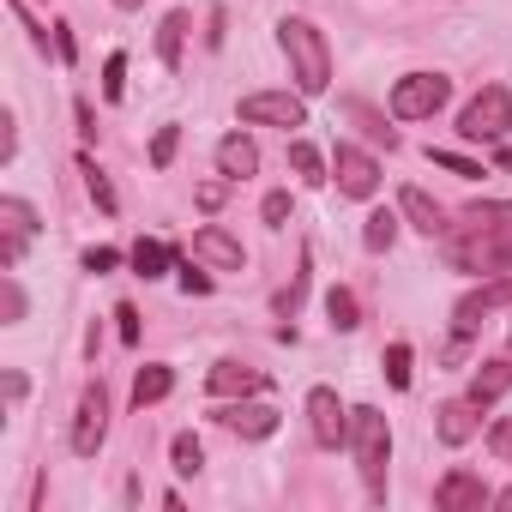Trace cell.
Segmentation results:
<instances>
[{"mask_svg": "<svg viewBox=\"0 0 512 512\" xmlns=\"http://www.w3.org/2000/svg\"><path fill=\"white\" fill-rule=\"evenodd\" d=\"M446 253L458 272H512V199H482L446 223Z\"/></svg>", "mask_w": 512, "mask_h": 512, "instance_id": "obj_1", "label": "cell"}, {"mask_svg": "<svg viewBox=\"0 0 512 512\" xmlns=\"http://www.w3.org/2000/svg\"><path fill=\"white\" fill-rule=\"evenodd\" d=\"M278 49H284L302 97H320L332 85V49H326V31L314 19H278Z\"/></svg>", "mask_w": 512, "mask_h": 512, "instance_id": "obj_2", "label": "cell"}, {"mask_svg": "<svg viewBox=\"0 0 512 512\" xmlns=\"http://www.w3.org/2000/svg\"><path fill=\"white\" fill-rule=\"evenodd\" d=\"M350 452H356V470L368 482L374 500H386V464H392V428L374 404H356L350 410Z\"/></svg>", "mask_w": 512, "mask_h": 512, "instance_id": "obj_3", "label": "cell"}, {"mask_svg": "<svg viewBox=\"0 0 512 512\" xmlns=\"http://www.w3.org/2000/svg\"><path fill=\"white\" fill-rule=\"evenodd\" d=\"M512 127V91L506 85H482L464 109H458V139L464 145H494Z\"/></svg>", "mask_w": 512, "mask_h": 512, "instance_id": "obj_4", "label": "cell"}, {"mask_svg": "<svg viewBox=\"0 0 512 512\" xmlns=\"http://www.w3.org/2000/svg\"><path fill=\"white\" fill-rule=\"evenodd\" d=\"M452 103V79L446 73H404L392 85V121H434Z\"/></svg>", "mask_w": 512, "mask_h": 512, "instance_id": "obj_5", "label": "cell"}, {"mask_svg": "<svg viewBox=\"0 0 512 512\" xmlns=\"http://www.w3.org/2000/svg\"><path fill=\"white\" fill-rule=\"evenodd\" d=\"M241 127H308V103H302V91H247L241 97Z\"/></svg>", "mask_w": 512, "mask_h": 512, "instance_id": "obj_6", "label": "cell"}, {"mask_svg": "<svg viewBox=\"0 0 512 512\" xmlns=\"http://www.w3.org/2000/svg\"><path fill=\"white\" fill-rule=\"evenodd\" d=\"M211 422L229 428V434H241V440H272L278 434V410L266 398H223L211 410Z\"/></svg>", "mask_w": 512, "mask_h": 512, "instance_id": "obj_7", "label": "cell"}, {"mask_svg": "<svg viewBox=\"0 0 512 512\" xmlns=\"http://www.w3.org/2000/svg\"><path fill=\"white\" fill-rule=\"evenodd\" d=\"M103 434H109V392H103V380H91L79 392V410H73V452L79 458H97L103 452Z\"/></svg>", "mask_w": 512, "mask_h": 512, "instance_id": "obj_8", "label": "cell"}, {"mask_svg": "<svg viewBox=\"0 0 512 512\" xmlns=\"http://www.w3.org/2000/svg\"><path fill=\"white\" fill-rule=\"evenodd\" d=\"M332 175H338V193H344V199H374V193H380V163H374L362 145H350V139H338Z\"/></svg>", "mask_w": 512, "mask_h": 512, "instance_id": "obj_9", "label": "cell"}, {"mask_svg": "<svg viewBox=\"0 0 512 512\" xmlns=\"http://www.w3.org/2000/svg\"><path fill=\"white\" fill-rule=\"evenodd\" d=\"M0 229H7V235H0V272H13V266L25 260V241H31L43 223H37V211H31L25 199L7 193V199H0Z\"/></svg>", "mask_w": 512, "mask_h": 512, "instance_id": "obj_10", "label": "cell"}, {"mask_svg": "<svg viewBox=\"0 0 512 512\" xmlns=\"http://www.w3.org/2000/svg\"><path fill=\"white\" fill-rule=\"evenodd\" d=\"M308 428H314L320 446H350V410L338 404L332 386H314L308 392Z\"/></svg>", "mask_w": 512, "mask_h": 512, "instance_id": "obj_11", "label": "cell"}, {"mask_svg": "<svg viewBox=\"0 0 512 512\" xmlns=\"http://www.w3.org/2000/svg\"><path fill=\"white\" fill-rule=\"evenodd\" d=\"M434 506H440V512H482V506H494V494L482 488L476 470H446V476L434 482Z\"/></svg>", "mask_w": 512, "mask_h": 512, "instance_id": "obj_12", "label": "cell"}, {"mask_svg": "<svg viewBox=\"0 0 512 512\" xmlns=\"http://www.w3.org/2000/svg\"><path fill=\"white\" fill-rule=\"evenodd\" d=\"M500 308H512V278H494V284L470 290V296L452 308V332H458V338H470V332L482 326V314H500Z\"/></svg>", "mask_w": 512, "mask_h": 512, "instance_id": "obj_13", "label": "cell"}, {"mask_svg": "<svg viewBox=\"0 0 512 512\" xmlns=\"http://www.w3.org/2000/svg\"><path fill=\"white\" fill-rule=\"evenodd\" d=\"M193 260H199V266H211V272H241V266H247V247H241L229 229L205 223V229L193 235Z\"/></svg>", "mask_w": 512, "mask_h": 512, "instance_id": "obj_14", "label": "cell"}, {"mask_svg": "<svg viewBox=\"0 0 512 512\" xmlns=\"http://www.w3.org/2000/svg\"><path fill=\"white\" fill-rule=\"evenodd\" d=\"M205 386H211V398H253V392H266V374L247 362H217L205 374Z\"/></svg>", "mask_w": 512, "mask_h": 512, "instance_id": "obj_15", "label": "cell"}, {"mask_svg": "<svg viewBox=\"0 0 512 512\" xmlns=\"http://www.w3.org/2000/svg\"><path fill=\"white\" fill-rule=\"evenodd\" d=\"M398 211H404V223H410L416 235H428V241H440V235H446V211H440L422 187H404V193H398Z\"/></svg>", "mask_w": 512, "mask_h": 512, "instance_id": "obj_16", "label": "cell"}, {"mask_svg": "<svg viewBox=\"0 0 512 512\" xmlns=\"http://www.w3.org/2000/svg\"><path fill=\"white\" fill-rule=\"evenodd\" d=\"M506 392H512V362L494 356V362H482V368L470 374V392H464V398H470L476 410H488V404H500Z\"/></svg>", "mask_w": 512, "mask_h": 512, "instance_id": "obj_17", "label": "cell"}, {"mask_svg": "<svg viewBox=\"0 0 512 512\" xmlns=\"http://www.w3.org/2000/svg\"><path fill=\"white\" fill-rule=\"evenodd\" d=\"M253 169H260V145H253L247 133H229V139H217V175H229V181H247Z\"/></svg>", "mask_w": 512, "mask_h": 512, "instance_id": "obj_18", "label": "cell"}, {"mask_svg": "<svg viewBox=\"0 0 512 512\" xmlns=\"http://www.w3.org/2000/svg\"><path fill=\"white\" fill-rule=\"evenodd\" d=\"M175 392V368L169 362H145L139 374H133V410H151V404H163Z\"/></svg>", "mask_w": 512, "mask_h": 512, "instance_id": "obj_19", "label": "cell"}, {"mask_svg": "<svg viewBox=\"0 0 512 512\" xmlns=\"http://www.w3.org/2000/svg\"><path fill=\"white\" fill-rule=\"evenodd\" d=\"M187 31H193V19L175 7V13H163V25H157V61L175 73L181 67V49H187Z\"/></svg>", "mask_w": 512, "mask_h": 512, "instance_id": "obj_20", "label": "cell"}, {"mask_svg": "<svg viewBox=\"0 0 512 512\" xmlns=\"http://www.w3.org/2000/svg\"><path fill=\"white\" fill-rule=\"evenodd\" d=\"M470 434H476V404H470V398L440 404V440H446V446H464Z\"/></svg>", "mask_w": 512, "mask_h": 512, "instance_id": "obj_21", "label": "cell"}, {"mask_svg": "<svg viewBox=\"0 0 512 512\" xmlns=\"http://www.w3.org/2000/svg\"><path fill=\"white\" fill-rule=\"evenodd\" d=\"M127 260H133V272H139L145 284H157V278L175 266V253H169L163 241H133V253H127Z\"/></svg>", "mask_w": 512, "mask_h": 512, "instance_id": "obj_22", "label": "cell"}, {"mask_svg": "<svg viewBox=\"0 0 512 512\" xmlns=\"http://www.w3.org/2000/svg\"><path fill=\"white\" fill-rule=\"evenodd\" d=\"M290 169H296V181H302V187H326V181H332V175H326V157H320L308 139H296V145H290Z\"/></svg>", "mask_w": 512, "mask_h": 512, "instance_id": "obj_23", "label": "cell"}, {"mask_svg": "<svg viewBox=\"0 0 512 512\" xmlns=\"http://www.w3.org/2000/svg\"><path fill=\"white\" fill-rule=\"evenodd\" d=\"M398 229H404V211L392 217V211H368V223H362V247L368 253H386L392 241H398Z\"/></svg>", "mask_w": 512, "mask_h": 512, "instance_id": "obj_24", "label": "cell"}, {"mask_svg": "<svg viewBox=\"0 0 512 512\" xmlns=\"http://www.w3.org/2000/svg\"><path fill=\"white\" fill-rule=\"evenodd\" d=\"M326 320H332V332H356L362 326V308H356V296L338 284V290H326Z\"/></svg>", "mask_w": 512, "mask_h": 512, "instance_id": "obj_25", "label": "cell"}, {"mask_svg": "<svg viewBox=\"0 0 512 512\" xmlns=\"http://www.w3.org/2000/svg\"><path fill=\"white\" fill-rule=\"evenodd\" d=\"M79 175H85V193L97 199V211H109V217H115V211H121V199H115V187H109V175H103V169H97L91 157H79Z\"/></svg>", "mask_w": 512, "mask_h": 512, "instance_id": "obj_26", "label": "cell"}, {"mask_svg": "<svg viewBox=\"0 0 512 512\" xmlns=\"http://www.w3.org/2000/svg\"><path fill=\"white\" fill-rule=\"evenodd\" d=\"M169 458H175V476H199V470H205V446H199L193 434H175V440H169Z\"/></svg>", "mask_w": 512, "mask_h": 512, "instance_id": "obj_27", "label": "cell"}, {"mask_svg": "<svg viewBox=\"0 0 512 512\" xmlns=\"http://www.w3.org/2000/svg\"><path fill=\"white\" fill-rule=\"evenodd\" d=\"M380 368H386V380H392L398 392H410V368H416V356H410V344H386V356H380Z\"/></svg>", "mask_w": 512, "mask_h": 512, "instance_id": "obj_28", "label": "cell"}, {"mask_svg": "<svg viewBox=\"0 0 512 512\" xmlns=\"http://www.w3.org/2000/svg\"><path fill=\"white\" fill-rule=\"evenodd\" d=\"M308 266H314V260L302 253V272H296V278H290V290H278V302H272L284 320H296V308H302V296H308Z\"/></svg>", "mask_w": 512, "mask_h": 512, "instance_id": "obj_29", "label": "cell"}, {"mask_svg": "<svg viewBox=\"0 0 512 512\" xmlns=\"http://www.w3.org/2000/svg\"><path fill=\"white\" fill-rule=\"evenodd\" d=\"M103 97H109V103H121V97H127V55H121V49L103 61Z\"/></svg>", "mask_w": 512, "mask_h": 512, "instance_id": "obj_30", "label": "cell"}, {"mask_svg": "<svg viewBox=\"0 0 512 512\" xmlns=\"http://www.w3.org/2000/svg\"><path fill=\"white\" fill-rule=\"evenodd\" d=\"M175 151H181V127L169 121V127H157V139H151V169H169Z\"/></svg>", "mask_w": 512, "mask_h": 512, "instance_id": "obj_31", "label": "cell"}, {"mask_svg": "<svg viewBox=\"0 0 512 512\" xmlns=\"http://www.w3.org/2000/svg\"><path fill=\"white\" fill-rule=\"evenodd\" d=\"M0 314H7V326H19V320H25V290H19V278H13V272L0 278Z\"/></svg>", "mask_w": 512, "mask_h": 512, "instance_id": "obj_32", "label": "cell"}, {"mask_svg": "<svg viewBox=\"0 0 512 512\" xmlns=\"http://www.w3.org/2000/svg\"><path fill=\"white\" fill-rule=\"evenodd\" d=\"M175 272H181V290H187V296H205V290H211V266H199V260H175Z\"/></svg>", "mask_w": 512, "mask_h": 512, "instance_id": "obj_33", "label": "cell"}, {"mask_svg": "<svg viewBox=\"0 0 512 512\" xmlns=\"http://www.w3.org/2000/svg\"><path fill=\"white\" fill-rule=\"evenodd\" d=\"M428 157H434V169H446V175H464V181L482 175V163H470V157H458V151H428Z\"/></svg>", "mask_w": 512, "mask_h": 512, "instance_id": "obj_34", "label": "cell"}, {"mask_svg": "<svg viewBox=\"0 0 512 512\" xmlns=\"http://www.w3.org/2000/svg\"><path fill=\"white\" fill-rule=\"evenodd\" d=\"M290 211H296V205H290V193H284V187H278V193H266V199H260V217H266V223H272V229H284V223H290Z\"/></svg>", "mask_w": 512, "mask_h": 512, "instance_id": "obj_35", "label": "cell"}, {"mask_svg": "<svg viewBox=\"0 0 512 512\" xmlns=\"http://www.w3.org/2000/svg\"><path fill=\"white\" fill-rule=\"evenodd\" d=\"M229 187H235L229 175H217V181H199V193H193V199H199V211H217V205L229 199Z\"/></svg>", "mask_w": 512, "mask_h": 512, "instance_id": "obj_36", "label": "cell"}, {"mask_svg": "<svg viewBox=\"0 0 512 512\" xmlns=\"http://www.w3.org/2000/svg\"><path fill=\"white\" fill-rule=\"evenodd\" d=\"M488 452H494V458H506V464H512V416H500V422H494V428H488Z\"/></svg>", "mask_w": 512, "mask_h": 512, "instance_id": "obj_37", "label": "cell"}, {"mask_svg": "<svg viewBox=\"0 0 512 512\" xmlns=\"http://www.w3.org/2000/svg\"><path fill=\"white\" fill-rule=\"evenodd\" d=\"M115 266H121V253H115V247H91V253H85V272H97V278L115 272Z\"/></svg>", "mask_w": 512, "mask_h": 512, "instance_id": "obj_38", "label": "cell"}, {"mask_svg": "<svg viewBox=\"0 0 512 512\" xmlns=\"http://www.w3.org/2000/svg\"><path fill=\"white\" fill-rule=\"evenodd\" d=\"M115 320H121V344H139V308H133V302H121V308H115Z\"/></svg>", "mask_w": 512, "mask_h": 512, "instance_id": "obj_39", "label": "cell"}, {"mask_svg": "<svg viewBox=\"0 0 512 512\" xmlns=\"http://www.w3.org/2000/svg\"><path fill=\"white\" fill-rule=\"evenodd\" d=\"M55 55H61V61H79V43H73L67 25H55Z\"/></svg>", "mask_w": 512, "mask_h": 512, "instance_id": "obj_40", "label": "cell"}, {"mask_svg": "<svg viewBox=\"0 0 512 512\" xmlns=\"http://www.w3.org/2000/svg\"><path fill=\"white\" fill-rule=\"evenodd\" d=\"M73 115H79V133H85V139H97V115H91V103H85V97L73 103Z\"/></svg>", "mask_w": 512, "mask_h": 512, "instance_id": "obj_41", "label": "cell"}, {"mask_svg": "<svg viewBox=\"0 0 512 512\" xmlns=\"http://www.w3.org/2000/svg\"><path fill=\"white\" fill-rule=\"evenodd\" d=\"M115 7H121V13H139V7H145V0H115Z\"/></svg>", "mask_w": 512, "mask_h": 512, "instance_id": "obj_42", "label": "cell"}]
</instances>
